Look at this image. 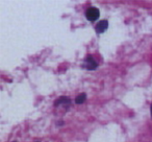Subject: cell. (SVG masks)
Returning <instances> with one entry per match:
<instances>
[{
  "instance_id": "6da1fadb",
  "label": "cell",
  "mask_w": 152,
  "mask_h": 142,
  "mask_svg": "<svg viewBox=\"0 0 152 142\" xmlns=\"http://www.w3.org/2000/svg\"><path fill=\"white\" fill-rule=\"evenodd\" d=\"M99 10L97 9V7H90V9H88L87 13H86V16H87L88 20L89 21H96V20L99 18Z\"/></svg>"
},
{
  "instance_id": "7a4b0ae2",
  "label": "cell",
  "mask_w": 152,
  "mask_h": 142,
  "mask_svg": "<svg viewBox=\"0 0 152 142\" xmlns=\"http://www.w3.org/2000/svg\"><path fill=\"white\" fill-rule=\"evenodd\" d=\"M97 66H98V64L95 62V60L93 59V57H91V55H89V57L86 59V61H85V67L87 68V69H89V70H94V69H96L97 68Z\"/></svg>"
},
{
  "instance_id": "3957f363",
  "label": "cell",
  "mask_w": 152,
  "mask_h": 142,
  "mask_svg": "<svg viewBox=\"0 0 152 142\" xmlns=\"http://www.w3.org/2000/svg\"><path fill=\"white\" fill-rule=\"evenodd\" d=\"M108 28V22L106 20H101L100 22H98V24L96 25V32L98 34H102Z\"/></svg>"
},
{
  "instance_id": "277c9868",
  "label": "cell",
  "mask_w": 152,
  "mask_h": 142,
  "mask_svg": "<svg viewBox=\"0 0 152 142\" xmlns=\"http://www.w3.org/2000/svg\"><path fill=\"white\" fill-rule=\"evenodd\" d=\"M70 104V98L66 97V96H61V97L57 98L54 102V106H61V104Z\"/></svg>"
},
{
  "instance_id": "5b68a950",
  "label": "cell",
  "mask_w": 152,
  "mask_h": 142,
  "mask_svg": "<svg viewBox=\"0 0 152 142\" xmlns=\"http://www.w3.org/2000/svg\"><path fill=\"white\" fill-rule=\"evenodd\" d=\"M86 98H87V95H86V93H81V94H79L77 97H76L75 102H76V104H83V102H85Z\"/></svg>"
},
{
  "instance_id": "8992f818",
  "label": "cell",
  "mask_w": 152,
  "mask_h": 142,
  "mask_svg": "<svg viewBox=\"0 0 152 142\" xmlns=\"http://www.w3.org/2000/svg\"><path fill=\"white\" fill-rule=\"evenodd\" d=\"M151 115H152V106H151Z\"/></svg>"
}]
</instances>
